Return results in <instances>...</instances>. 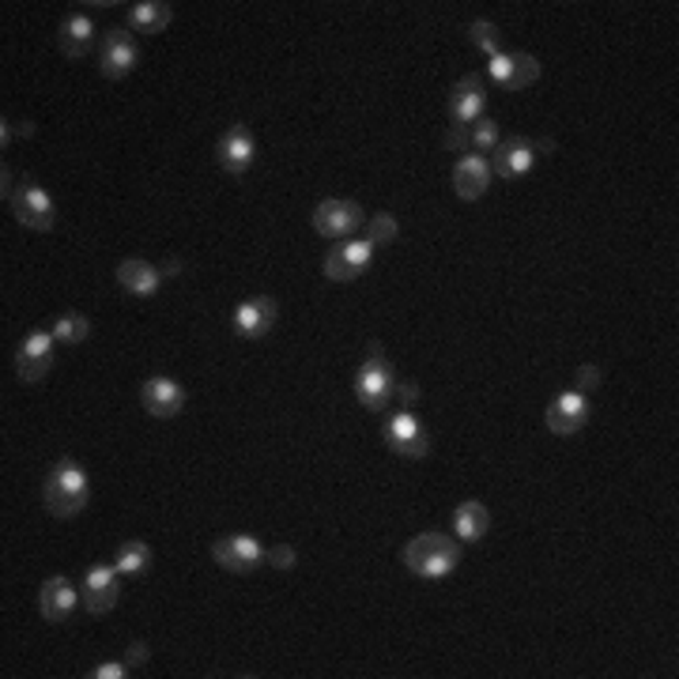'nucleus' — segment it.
<instances>
[{
  "mask_svg": "<svg viewBox=\"0 0 679 679\" xmlns=\"http://www.w3.org/2000/svg\"><path fill=\"white\" fill-rule=\"evenodd\" d=\"M401 559L415 577L441 582V577H449L461 566V540L446 537V532H419L415 540L404 543Z\"/></svg>",
  "mask_w": 679,
  "mask_h": 679,
  "instance_id": "obj_1",
  "label": "nucleus"
},
{
  "mask_svg": "<svg viewBox=\"0 0 679 679\" xmlns=\"http://www.w3.org/2000/svg\"><path fill=\"white\" fill-rule=\"evenodd\" d=\"M88 498H91L88 472H83L72 457H61V461L49 469L46 483H42V503H46L49 517L68 521V517H76L83 506H88Z\"/></svg>",
  "mask_w": 679,
  "mask_h": 679,
  "instance_id": "obj_2",
  "label": "nucleus"
},
{
  "mask_svg": "<svg viewBox=\"0 0 679 679\" xmlns=\"http://www.w3.org/2000/svg\"><path fill=\"white\" fill-rule=\"evenodd\" d=\"M396 396V373L393 362L385 359L378 340H370L367 347V362L355 373V401H359L367 412H385Z\"/></svg>",
  "mask_w": 679,
  "mask_h": 679,
  "instance_id": "obj_3",
  "label": "nucleus"
},
{
  "mask_svg": "<svg viewBox=\"0 0 679 679\" xmlns=\"http://www.w3.org/2000/svg\"><path fill=\"white\" fill-rule=\"evenodd\" d=\"M8 208H12L15 223L27 227V231H54L57 223V204L49 197L46 189H42L38 182H27L23 177L20 185H15L12 200H8Z\"/></svg>",
  "mask_w": 679,
  "mask_h": 679,
  "instance_id": "obj_4",
  "label": "nucleus"
},
{
  "mask_svg": "<svg viewBox=\"0 0 679 679\" xmlns=\"http://www.w3.org/2000/svg\"><path fill=\"white\" fill-rule=\"evenodd\" d=\"M310 223L321 238H336V242H344V238H352L362 223H367V211L347 197H329L313 208Z\"/></svg>",
  "mask_w": 679,
  "mask_h": 679,
  "instance_id": "obj_5",
  "label": "nucleus"
},
{
  "mask_svg": "<svg viewBox=\"0 0 679 679\" xmlns=\"http://www.w3.org/2000/svg\"><path fill=\"white\" fill-rule=\"evenodd\" d=\"M211 559H216L219 571L242 577V574L261 571V563L268 559V551L261 548V540L245 537V532H234V537H223V540L211 543Z\"/></svg>",
  "mask_w": 679,
  "mask_h": 679,
  "instance_id": "obj_6",
  "label": "nucleus"
},
{
  "mask_svg": "<svg viewBox=\"0 0 679 679\" xmlns=\"http://www.w3.org/2000/svg\"><path fill=\"white\" fill-rule=\"evenodd\" d=\"M140 65V49H136V38L129 27H114L102 34V46H99V72L106 80H125V76L136 72Z\"/></svg>",
  "mask_w": 679,
  "mask_h": 679,
  "instance_id": "obj_7",
  "label": "nucleus"
},
{
  "mask_svg": "<svg viewBox=\"0 0 679 679\" xmlns=\"http://www.w3.org/2000/svg\"><path fill=\"white\" fill-rule=\"evenodd\" d=\"M487 80L495 83V88L503 91H521V88H532V83L540 80V61L532 54H498L487 61Z\"/></svg>",
  "mask_w": 679,
  "mask_h": 679,
  "instance_id": "obj_8",
  "label": "nucleus"
},
{
  "mask_svg": "<svg viewBox=\"0 0 679 679\" xmlns=\"http://www.w3.org/2000/svg\"><path fill=\"white\" fill-rule=\"evenodd\" d=\"M385 441H389V449H393L396 457H404V461H423V457L430 453V435L423 430V423L415 419L412 412L389 415Z\"/></svg>",
  "mask_w": 679,
  "mask_h": 679,
  "instance_id": "obj_9",
  "label": "nucleus"
},
{
  "mask_svg": "<svg viewBox=\"0 0 679 679\" xmlns=\"http://www.w3.org/2000/svg\"><path fill=\"white\" fill-rule=\"evenodd\" d=\"M54 333H42V329H34V333L23 336V344L15 347V373H20V381H42L49 370H54Z\"/></svg>",
  "mask_w": 679,
  "mask_h": 679,
  "instance_id": "obj_10",
  "label": "nucleus"
},
{
  "mask_svg": "<svg viewBox=\"0 0 679 679\" xmlns=\"http://www.w3.org/2000/svg\"><path fill=\"white\" fill-rule=\"evenodd\" d=\"M279 321V302L272 295H257L234 306V336L238 340H265Z\"/></svg>",
  "mask_w": 679,
  "mask_h": 679,
  "instance_id": "obj_11",
  "label": "nucleus"
},
{
  "mask_svg": "<svg viewBox=\"0 0 679 679\" xmlns=\"http://www.w3.org/2000/svg\"><path fill=\"white\" fill-rule=\"evenodd\" d=\"M83 608L91 611V615H110L117 605V597H122V574L114 571V566L106 563H95L88 566V574H83Z\"/></svg>",
  "mask_w": 679,
  "mask_h": 679,
  "instance_id": "obj_12",
  "label": "nucleus"
},
{
  "mask_svg": "<svg viewBox=\"0 0 679 679\" xmlns=\"http://www.w3.org/2000/svg\"><path fill=\"white\" fill-rule=\"evenodd\" d=\"M483 106H487V83H483V76H475V72L461 76L453 95H449V125L472 129L483 117Z\"/></svg>",
  "mask_w": 679,
  "mask_h": 679,
  "instance_id": "obj_13",
  "label": "nucleus"
},
{
  "mask_svg": "<svg viewBox=\"0 0 679 679\" xmlns=\"http://www.w3.org/2000/svg\"><path fill=\"white\" fill-rule=\"evenodd\" d=\"M370 261H373V245L367 238H359V242H340L336 250H329L321 268H325V279H333V284H355L370 268Z\"/></svg>",
  "mask_w": 679,
  "mask_h": 679,
  "instance_id": "obj_14",
  "label": "nucleus"
},
{
  "mask_svg": "<svg viewBox=\"0 0 679 679\" xmlns=\"http://www.w3.org/2000/svg\"><path fill=\"white\" fill-rule=\"evenodd\" d=\"M216 159H219V166H223L231 177H242L245 170L253 166V159H257V140H253L250 125L234 122L231 129L219 136V143H216Z\"/></svg>",
  "mask_w": 679,
  "mask_h": 679,
  "instance_id": "obj_15",
  "label": "nucleus"
},
{
  "mask_svg": "<svg viewBox=\"0 0 679 679\" xmlns=\"http://www.w3.org/2000/svg\"><path fill=\"white\" fill-rule=\"evenodd\" d=\"M585 423H589V396L577 393V389H566V393H559L555 401L548 407V430L559 438H571L577 430H585Z\"/></svg>",
  "mask_w": 679,
  "mask_h": 679,
  "instance_id": "obj_16",
  "label": "nucleus"
},
{
  "mask_svg": "<svg viewBox=\"0 0 679 679\" xmlns=\"http://www.w3.org/2000/svg\"><path fill=\"white\" fill-rule=\"evenodd\" d=\"M140 404H143V412L156 415V419H174L185 407L182 381L166 378V373H156V378H148L140 385Z\"/></svg>",
  "mask_w": 679,
  "mask_h": 679,
  "instance_id": "obj_17",
  "label": "nucleus"
},
{
  "mask_svg": "<svg viewBox=\"0 0 679 679\" xmlns=\"http://www.w3.org/2000/svg\"><path fill=\"white\" fill-rule=\"evenodd\" d=\"M537 166V148H532L529 136H506L498 140V148L491 151V170L498 177H521Z\"/></svg>",
  "mask_w": 679,
  "mask_h": 679,
  "instance_id": "obj_18",
  "label": "nucleus"
},
{
  "mask_svg": "<svg viewBox=\"0 0 679 679\" xmlns=\"http://www.w3.org/2000/svg\"><path fill=\"white\" fill-rule=\"evenodd\" d=\"M80 600L83 597L72 589V582L61 577V574L46 577V582H42V589H38V611H42V619H49V623H65Z\"/></svg>",
  "mask_w": 679,
  "mask_h": 679,
  "instance_id": "obj_19",
  "label": "nucleus"
},
{
  "mask_svg": "<svg viewBox=\"0 0 679 679\" xmlns=\"http://www.w3.org/2000/svg\"><path fill=\"white\" fill-rule=\"evenodd\" d=\"M117 287H122L125 295H133V299H151V295H159V287H163V272L151 265V261L129 257L117 265Z\"/></svg>",
  "mask_w": 679,
  "mask_h": 679,
  "instance_id": "obj_20",
  "label": "nucleus"
},
{
  "mask_svg": "<svg viewBox=\"0 0 679 679\" xmlns=\"http://www.w3.org/2000/svg\"><path fill=\"white\" fill-rule=\"evenodd\" d=\"M95 20L83 12H72L61 20V31H57V46H61L65 57H72V61H80V57H88L91 49H95Z\"/></svg>",
  "mask_w": 679,
  "mask_h": 679,
  "instance_id": "obj_21",
  "label": "nucleus"
},
{
  "mask_svg": "<svg viewBox=\"0 0 679 679\" xmlns=\"http://www.w3.org/2000/svg\"><path fill=\"white\" fill-rule=\"evenodd\" d=\"M487 185H491V163L483 156L464 151L453 166V193L461 200H480L483 193H487Z\"/></svg>",
  "mask_w": 679,
  "mask_h": 679,
  "instance_id": "obj_22",
  "label": "nucleus"
},
{
  "mask_svg": "<svg viewBox=\"0 0 679 679\" xmlns=\"http://www.w3.org/2000/svg\"><path fill=\"white\" fill-rule=\"evenodd\" d=\"M170 20H174V8L166 0H140V4L129 8V31L143 34V38L163 34L170 27Z\"/></svg>",
  "mask_w": 679,
  "mask_h": 679,
  "instance_id": "obj_23",
  "label": "nucleus"
},
{
  "mask_svg": "<svg viewBox=\"0 0 679 679\" xmlns=\"http://www.w3.org/2000/svg\"><path fill=\"white\" fill-rule=\"evenodd\" d=\"M453 532L461 543H480L491 532V509L483 503H475V498L461 503L453 509Z\"/></svg>",
  "mask_w": 679,
  "mask_h": 679,
  "instance_id": "obj_24",
  "label": "nucleus"
},
{
  "mask_svg": "<svg viewBox=\"0 0 679 679\" xmlns=\"http://www.w3.org/2000/svg\"><path fill=\"white\" fill-rule=\"evenodd\" d=\"M114 571L122 577H143L151 571V548L143 540H125L114 555Z\"/></svg>",
  "mask_w": 679,
  "mask_h": 679,
  "instance_id": "obj_25",
  "label": "nucleus"
},
{
  "mask_svg": "<svg viewBox=\"0 0 679 679\" xmlns=\"http://www.w3.org/2000/svg\"><path fill=\"white\" fill-rule=\"evenodd\" d=\"M91 336V321L83 318V313H61V318L54 321V340L57 344H65V347H80L83 340Z\"/></svg>",
  "mask_w": 679,
  "mask_h": 679,
  "instance_id": "obj_26",
  "label": "nucleus"
},
{
  "mask_svg": "<svg viewBox=\"0 0 679 679\" xmlns=\"http://www.w3.org/2000/svg\"><path fill=\"white\" fill-rule=\"evenodd\" d=\"M362 227H367V242L373 245V250H378V245H393L396 234H401V219L389 216V211H373Z\"/></svg>",
  "mask_w": 679,
  "mask_h": 679,
  "instance_id": "obj_27",
  "label": "nucleus"
},
{
  "mask_svg": "<svg viewBox=\"0 0 679 679\" xmlns=\"http://www.w3.org/2000/svg\"><path fill=\"white\" fill-rule=\"evenodd\" d=\"M469 38H472V46L480 49V54H487V61L503 54V31H498L491 20H475L469 27Z\"/></svg>",
  "mask_w": 679,
  "mask_h": 679,
  "instance_id": "obj_28",
  "label": "nucleus"
},
{
  "mask_svg": "<svg viewBox=\"0 0 679 679\" xmlns=\"http://www.w3.org/2000/svg\"><path fill=\"white\" fill-rule=\"evenodd\" d=\"M498 122L495 117H480V122L472 125L469 129V148H472V156H491V151L498 148Z\"/></svg>",
  "mask_w": 679,
  "mask_h": 679,
  "instance_id": "obj_29",
  "label": "nucleus"
},
{
  "mask_svg": "<svg viewBox=\"0 0 679 679\" xmlns=\"http://www.w3.org/2000/svg\"><path fill=\"white\" fill-rule=\"evenodd\" d=\"M393 401H401V412H412V407L419 404V381L396 378V396H393Z\"/></svg>",
  "mask_w": 679,
  "mask_h": 679,
  "instance_id": "obj_30",
  "label": "nucleus"
},
{
  "mask_svg": "<svg viewBox=\"0 0 679 679\" xmlns=\"http://www.w3.org/2000/svg\"><path fill=\"white\" fill-rule=\"evenodd\" d=\"M574 389H577V393H585V396H589L592 389H600V370H597V367H589V362H585V367H577V373H574Z\"/></svg>",
  "mask_w": 679,
  "mask_h": 679,
  "instance_id": "obj_31",
  "label": "nucleus"
},
{
  "mask_svg": "<svg viewBox=\"0 0 679 679\" xmlns=\"http://www.w3.org/2000/svg\"><path fill=\"white\" fill-rule=\"evenodd\" d=\"M265 563H272L276 571H291V566H295V548H291V543H279V548L268 551Z\"/></svg>",
  "mask_w": 679,
  "mask_h": 679,
  "instance_id": "obj_32",
  "label": "nucleus"
},
{
  "mask_svg": "<svg viewBox=\"0 0 679 679\" xmlns=\"http://www.w3.org/2000/svg\"><path fill=\"white\" fill-rule=\"evenodd\" d=\"M91 679H122V676H129V665L125 660H106V665H95L88 672Z\"/></svg>",
  "mask_w": 679,
  "mask_h": 679,
  "instance_id": "obj_33",
  "label": "nucleus"
},
{
  "mask_svg": "<svg viewBox=\"0 0 679 679\" xmlns=\"http://www.w3.org/2000/svg\"><path fill=\"white\" fill-rule=\"evenodd\" d=\"M148 657H151L148 642H129V649H125V665H129V672L148 665Z\"/></svg>",
  "mask_w": 679,
  "mask_h": 679,
  "instance_id": "obj_34",
  "label": "nucleus"
},
{
  "mask_svg": "<svg viewBox=\"0 0 679 679\" xmlns=\"http://www.w3.org/2000/svg\"><path fill=\"white\" fill-rule=\"evenodd\" d=\"M441 143H446L449 151H464V148H469V129H457V125H449V133H446V140H441Z\"/></svg>",
  "mask_w": 679,
  "mask_h": 679,
  "instance_id": "obj_35",
  "label": "nucleus"
},
{
  "mask_svg": "<svg viewBox=\"0 0 679 679\" xmlns=\"http://www.w3.org/2000/svg\"><path fill=\"white\" fill-rule=\"evenodd\" d=\"M12 193H15V177H12V170H0V197L4 200H12Z\"/></svg>",
  "mask_w": 679,
  "mask_h": 679,
  "instance_id": "obj_36",
  "label": "nucleus"
},
{
  "mask_svg": "<svg viewBox=\"0 0 679 679\" xmlns=\"http://www.w3.org/2000/svg\"><path fill=\"white\" fill-rule=\"evenodd\" d=\"M12 136H15V129L8 125V117H0V143H4V148L12 143Z\"/></svg>",
  "mask_w": 679,
  "mask_h": 679,
  "instance_id": "obj_37",
  "label": "nucleus"
},
{
  "mask_svg": "<svg viewBox=\"0 0 679 679\" xmlns=\"http://www.w3.org/2000/svg\"><path fill=\"white\" fill-rule=\"evenodd\" d=\"M182 268H185L182 261H166V265L159 268V272H163V279H170V276H177V272H182Z\"/></svg>",
  "mask_w": 679,
  "mask_h": 679,
  "instance_id": "obj_38",
  "label": "nucleus"
}]
</instances>
